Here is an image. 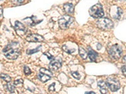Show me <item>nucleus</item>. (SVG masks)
Returning a JSON list of instances; mask_svg holds the SVG:
<instances>
[{
    "mask_svg": "<svg viewBox=\"0 0 126 94\" xmlns=\"http://www.w3.org/2000/svg\"><path fill=\"white\" fill-rule=\"evenodd\" d=\"M64 10L65 12L67 13V14H72L74 12V10H75V6L72 3H66V4H64Z\"/></svg>",
    "mask_w": 126,
    "mask_h": 94,
    "instance_id": "9d476101",
    "label": "nucleus"
},
{
    "mask_svg": "<svg viewBox=\"0 0 126 94\" xmlns=\"http://www.w3.org/2000/svg\"><path fill=\"white\" fill-rule=\"evenodd\" d=\"M122 73L124 76L126 77V66H124L122 68Z\"/></svg>",
    "mask_w": 126,
    "mask_h": 94,
    "instance_id": "a878e982",
    "label": "nucleus"
},
{
    "mask_svg": "<svg viewBox=\"0 0 126 94\" xmlns=\"http://www.w3.org/2000/svg\"><path fill=\"white\" fill-rule=\"evenodd\" d=\"M86 94H94L95 93L93 92H86Z\"/></svg>",
    "mask_w": 126,
    "mask_h": 94,
    "instance_id": "c85d7f7f",
    "label": "nucleus"
},
{
    "mask_svg": "<svg viewBox=\"0 0 126 94\" xmlns=\"http://www.w3.org/2000/svg\"><path fill=\"white\" fill-rule=\"evenodd\" d=\"M63 49L64 50V51H66V53H69V54H71V53H73V52H75V51H76V50H75V48H69L66 45L63 46Z\"/></svg>",
    "mask_w": 126,
    "mask_h": 94,
    "instance_id": "f3484780",
    "label": "nucleus"
},
{
    "mask_svg": "<svg viewBox=\"0 0 126 94\" xmlns=\"http://www.w3.org/2000/svg\"></svg>",
    "mask_w": 126,
    "mask_h": 94,
    "instance_id": "c756f323",
    "label": "nucleus"
},
{
    "mask_svg": "<svg viewBox=\"0 0 126 94\" xmlns=\"http://www.w3.org/2000/svg\"><path fill=\"white\" fill-rule=\"evenodd\" d=\"M88 57L92 61H96V59H97L98 55L97 54L96 51H94L90 48H89V51H88Z\"/></svg>",
    "mask_w": 126,
    "mask_h": 94,
    "instance_id": "f8f14e48",
    "label": "nucleus"
},
{
    "mask_svg": "<svg viewBox=\"0 0 126 94\" xmlns=\"http://www.w3.org/2000/svg\"><path fill=\"white\" fill-rule=\"evenodd\" d=\"M106 84L108 88L112 92H116L120 88L119 80L114 78H109L106 80Z\"/></svg>",
    "mask_w": 126,
    "mask_h": 94,
    "instance_id": "423d86ee",
    "label": "nucleus"
},
{
    "mask_svg": "<svg viewBox=\"0 0 126 94\" xmlns=\"http://www.w3.org/2000/svg\"><path fill=\"white\" fill-rule=\"evenodd\" d=\"M44 55H45L47 56V57H48V59H50V60H52V59H54V57H52V56L50 54V53H44Z\"/></svg>",
    "mask_w": 126,
    "mask_h": 94,
    "instance_id": "393cba45",
    "label": "nucleus"
},
{
    "mask_svg": "<svg viewBox=\"0 0 126 94\" xmlns=\"http://www.w3.org/2000/svg\"><path fill=\"white\" fill-rule=\"evenodd\" d=\"M98 86L100 88V92L102 94H107L108 89L107 85L106 83H105L103 81H99L98 82Z\"/></svg>",
    "mask_w": 126,
    "mask_h": 94,
    "instance_id": "9b49d317",
    "label": "nucleus"
},
{
    "mask_svg": "<svg viewBox=\"0 0 126 94\" xmlns=\"http://www.w3.org/2000/svg\"><path fill=\"white\" fill-rule=\"evenodd\" d=\"M62 61L59 58L58 59H53L50 61L49 65V70L51 71H57L61 67Z\"/></svg>",
    "mask_w": 126,
    "mask_h": 94,
    "instance_id": "0eeeda50",
    "label": "nucleus"
},
{
    "mask_svg": "<svg viewBox=\"0 0 126 94\" xmlns=\"http://www.w3.org/2000/svg\"><path fill=\"white\" fill-rule=\"evenodd\" d=\"M0 77H1V79L4 80L6 82H10L11 80H12V78H11L10 76L8 75L7 74H4V73H1V74L0 75Z\"/></svg>",
    "mask_w": 126,
    "mask_h": 94,
    "instance_id": "2eb2a0df",
    "label": "nucleus"
},
{
    "mask_svg": "<svg viewBox=\"0 0 126 94\" xmlns=\"http://www.w3.org/2000/svg\"><path fill=\"white\" fill-rule=\"evenodd\" d=\"M8 83H7V85H6L8 90V91H10V92H13V91H14V90H15L14 85L12 84V83L10 82H8Z\"/></svg>",
    "mask_w": 126,
    "mask_h": 94,
    "instance_id": "6ab92c4d",
    "label": "nucleus"
},
{
    "mask_svg": "<svg viewBox=\"0 0 126 94\" xmlns=\"http://www.w3.org/2000/svg\"><path fill=\"white\" fill-rule=\"evenodd\" d=\"M122 61H123V62L125 64H126V55L125 56V57H124L123 60H122Z\"/></svg>",
    "mask_w": 126,
    "mask_h": 94,
    "instance_id": "cd10ccee",
    "label": "nucleus"
},
{
    "mask_svg": "<svg viewBox=\"0 0 126 94\" xmlns=\"http://www.w3.org/2000/svg\"><path fill=\"white\" fill-rule=\"evenodd\" d=\"M40 72H42L43 73H45V74L48 75L50 76V77H52V76L53 75V73H52L51 70H50L49 69V70H48V69H45V68H42V69H40Z\"/></svg>",
    "mask_w": 126,
    "mask_h": 94,
    "instance_id": "dca6fc26",
    "label": "nucleus"
},
{
    "mask_svg": "<svg viewBox=\"0 0 126 94\" xmlns=\"http://www.w3.org/2000/svg\"><path fill=\"white\" fill-rule=\"evenodd\" d=\"M2 16H3V8L1 6H0V17H1Z\"/></svg>",
    "mask_w": 126,
    "mask_h": 94,
    "instance_id": "bb28decb",
    "label": "nucleus"
},
{
    "mask_svg": "<svg viewBox=\"0 0 126 94\" xmlns=\"http://www.w3.org/2000/svg\"><path fill=\"white\" fill-rule=\"evenodd\" d=\"M74 21V18L69 15L63 16L58 20L59 27L63 30H66L69 27V26L72 24Z\"/></svg>",
    "mask_w": 126,
    "mask_h": 94,
    "instance_id": "20e7f679",
    "label": "nucleus"
},
{
    "mask_svg": "<svg viewBox=\"0 0 126 94\" xmlns=\"http://www.w3.org/2000/svg\"><path fill=\"white\" fill-rule=\"evenodd\" d=\"M38 78L42 82H46L50 80V76L48 75L47 74H45V73H43L40 72L38 74Z\"/></svg>",
    "mask_w": 126,
    "mask_h": 94,
    "instance_id": "ddd939ff",
    "label": "nucleus"
},
{
    "mask_svg": "<svg viewBox=\"0 0 126 94\" xmlns=\"http://www.w3.org/2000/svg\"><path fill=\"white\" fill-rule=\"evenodd\" d=\"M109 53L112 59L118 60L122 55V50L120 46L118 45H114L110 48L109 50Z\"/></svg>",
    "mask_w": 126,
    "mask_h": 94,
    "instance_id": "39448f33",
    "label": "nucleus"
},
{
    "mask_svg": "<svg viewBox=\"0 0 126 94\" xmlns=\"http://www.w3.org/2000/svg\"><path fill=\"white\" fill-rule=\"evenodd\" d=\"M15 28L18 35L20 34H25L27 32V28L24 25L20 22H16Z\"/></svg>",
    "mask_w": 126,
    "mask_h": 94,
    "instance_id": "1a4fd4ad",
    "label": "nucleus"
},
{
    "mask_svg": "<svg viewBox=\"0 0 126 94\" xmlns=\"http://www.w3.org/2000/svg\"><path fill=\"white\" fill-rule=\"evenodd\" d=\"M89 13L94 18H101L104 16V11L101 4L98 3L89 10Z\"/></svg>",
    "mask_w": 126,
    "mask_h": 94,
    "instance_id": "f03ea898",
    "label": "nucleus"
},
{
    "mask_svg": "<svg viewBox=\"0 0 126 94\" xmlns=\"http://www.w3.org/2000/svg\"><path fill=\"white\" fill-rule=\"evenodd\" d=\"M79 55L81 56V57L84 60L87 59V58L88 57V53L87 51L81 47L79 48Z\"/></svg>",
    "mask_w": 126,
    "mask_h": 94,
    "instance_id": "4468645a",
    "label": "nucleus"
},
{
    "mask_svg": "<svg viewBox=\"0 0 126 94\" xmlns=\"http://www.w3.org/2000/svg\"><path fill=\"white\" fill-rule=\"evenodd\" d=\"M24 73H25V75H30L31 74V70L29 69L28 67H25L24 68Z\"/></svg>",
    "mask_w": 126,
    "mask_h": 94,
    "instance_id": "4be33fe9",
    "label": "nucleus"
},
{
    "mask_svg": "<svg viewBox=\"0 0 126 94\" xmlns=\"http://www.w3.org/2000/svg\"><path fill=\"white\" fill-rule=\"evenodd\" d=\"M71 75L74 78L77 79V80L80 79L81 75L79 73V72H78V71H73V72H71Z\"/></svg>",
    "mask_w": 126,
    "mask_h": 94,
    "instance_id": "412c9836",
    "label": "nucleus"
},
{
    "mask_svg": "<svg viewBox=\"0 0 126 94\" xmlns=\"http://www.w3.org/2000/svg\"><path fill=\"white\" fill-rule=\"evenodd\" d=\"M49 90L50 92H54L55 90V83H52L49 87Z\"/></svg>",
    "mask_w": 126,
    "mask_h": 94,
    "instance_id": "5701e85b",
    "label": "nucleus"
},
{
    "mask_svg": "<svg viewBox=\"0 0 126 94\" xmlns=\"http://www.w3.org/2000/svg\"><path fill=\"white\" fill-rule=\"evenodd\" d=\"M12 4L15 6H20L24 2V0H11Z\"/></svg>",
    "mask_w": 126,
    "mask_h": 94,
    "instance_id": "a211bd4d",
    "label": "nucleus"
},
{
    "mask_svg": "<svg viewBox=\"0 0 126 94\" xmlns=\"http://www.w3.org/2000/svg\"><path fill=\"white\" fill-rule=\"evenodd\" d=\"M4 56L10 60H15L20 54V50L18 43H12L8 45L3 50Z\"/></svg>",
    "mask_w": 126,
    "mask_h": 94,
    "instance_id": "f257e3e1",
    "label": "nucleus"
},
{
    "mask_svg": "<svg viewBox=\"0 0 126 94\" xmlns=\"http://www.w3.org/2000/svg\"><path fill=\"white\" fill-rule=\"evenodd\" d=\"M23 81L22 79H18V80H16L14 82V85H18V84H21V83H23Z\"/></svg>",
    "mask_w": 126,
    "mask_h": 94,
    "instance_id": "b1692460",
    "label": "nucleus"
},
{
    "mask_svg": "<svg viewBox=\"0 0 126 94\" xmlns=\"http://www.w3.org/2000/svg\"><path fill=\"white\" fill-rule=\"evenodd\" d=\"M97 26L101 30H110L113 27V23L109 18H100L96 22Z\"/></svg>",
    "mask_w": 126,
    "mask_h": 94,
    "instance_id": "7ed1b4c3",
    "label": "nucleus"
},
{
    "mask_svg": "<svg viewBox=\"0 0 126 94\" xmlns=\"http://www.w3.org/2000/svg\"><path fill=\"white\" fill-rule=\"evenodd\" d=\"M40 47H41L40 46V47H37V48H36L33 49V50H28L27 51V54H29V55L33 54V53H36V52H37L38 51H39V50H40V48H39Z\"/></svg>",
    "mask_w": 126,
    "mask_h": 94,
    "instance_id": "aec40b11",
    "label": "nucleus"
},
{
    "mask_svg": "<svg viewBox=\"0 0 126 94\" xmlns=\"http://www.w3.org/2000/svg\"><path fill=\"white\" fill-rule=\"evenodd\" d=\"M26 40L29 42H42L44 40V38L40 35L32 33L29 35L26 38Z\"/></svg>",
    "mask_w": 126,
    "mask_h": 94,
    "instance_id": "6e6552de",
    "label": "nucleus"
}]
</instances>
